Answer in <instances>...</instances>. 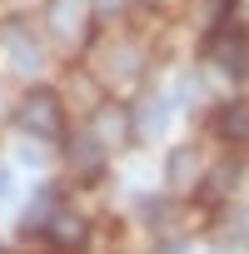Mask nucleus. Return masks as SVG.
Segmentation results:
<instances>
[{
  "instance_id": "nucleus-3",
  "label": "nucleus",
  "mask_w": 249,
  "mask_h": 254,
  "mask_svg": "<svg viewBox=\"0 0 249 254\" xmlns=\"http://www.w3.org/2000/svg\"><path fill=\"white\" fill-rule=\"evenodd\" d=\"M45 234H50V244H60V249H80V244L90 239V224H85V214H75V209H50Z\"/></svg>"
},
{
  "instance_id": "nucleus-6",
  "label": "nucleus",
  "mask_w": 249,
  "mask_h": 254,
  "mask_svg": "<svg viewBox=\"0 0 249 254\" xmlns=\"http://www.w3.org/2000/svg\"><path fill=\"white\" fill-rule=\"evenodd\" d=\"M5 50H10V60H15L20 70H40V50L30 45L25 25H5Z\"/></svg>"
},
{
  "instance_id": "nucleus-8",
  "label": "nucleus",
  "mask_w": 249,
  "mask_h": 254,
  "mask_svg": "<svg viewBox=\"0 0 249 254\" xmlns=\"http://www.w3.org/2000/svg\"><path fill=\"white\" fill-rule=\"evenodd\" d=\"M124 0H95V15H120Z\"/></svg>"
},
{
  "instance_id": "nucleus-7",
  "label": "nucleus",
  "mask_w": 249,
  "mask_h": 254,
  "mask_svg": "<svg viewBox=\"0 0 249 254\" xmlns=\"http://www.w3.org/2000/svg\"><path fill=\"white\" fill-rule=\"evenodd\" d=\"M194 175H199V155L194 150H175L170 155V185L180 190V185H194Z\"/></svg>"
},
{
  "instance_id": "nucleus-1",
  "label": "nucleus",
  "mask_w": 249,
  "mask_h": 254,
  "mask_svg": "<svg viewBox=\"0 0 249 254\" xmlns=\"http://www.w3.org/2000/svg\"><path fill=\"white\" fill-rule=\"evenodd\" d=\"M15 125H20L25 135H35V140H65V105H60V95L45 90V85H35L20 100Z\"/></svg>"
},
{
  "instance_id": "nucleus-2",
  "label": "nucleus",
  "mask_w": 249,
  "mask_h": 254,
  "mask_svg": "<svg viewBox=\"0 0 249 254\" xmlns=\"http://www.w3.org/2000/svg\"><path fill=\"white\" fill-rule=\"evenodd\" d=\"M214 40H219V45H209L214 65L239 80V75L249 70V35H244V25H224V30H214Z\"/></svg>"
},
{
  "instance_id": "nucleus-5",
  "label": "nucleus",
  "mask_w": 249,
  "mask_h": 254,
  "mask_svg": "<svg viewBox=\"0 0 249 254\" xmlns=\"http://www.w3.org/2000/svg\"><path fill=\"white\" fill-rule=\"evenodd\" d=\"M90 135H95V140H110V145H124V140H130L124 110H120V105H105V110L95 115V125H90Z\"/></svg>"
},
{
  "instance_id": "nucleus-4",
  "label": "nucleus",
  "mask_w": 249,
  "mask_h": 254,
  "mask_svg": "<svg viewBox=\"0 0 249 254\" xmlns=\"http://www.w3.org/2000/svg\"><path fill=\"white\" fill-rule=\"evenodd\" d=\"M214 135L219 140H249V100H234V105H224L219 110V120H214Z\"/></svg>"
}]
</instances>
